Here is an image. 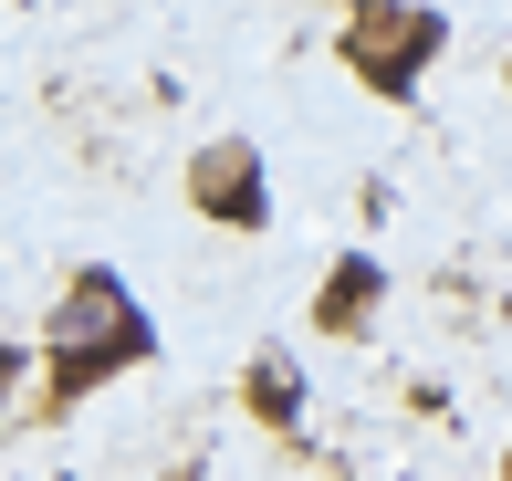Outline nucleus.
Segmentation results:
<instances>
[{"label":"nucleus","mask_w":512,"mask_h":481,"mask_svg":"<svg viewBox=\"0 0 512 481\" xmlns=\"http://www.w3.org/2000/svg\"><path fill=\"white\" fill-rule=\"evenodd\" d=\"M147 314H136V293L115 283V272H74V283L53 293V314H42V356H53V408L95 398L105 377H126V366H147Z\"/></svg>","instance_id":"nucleus-1"},{"label":"nucleus","mask_w":512,"mask_h":481,"mask_svg":"<svg viewBox=\"0 0 512 481\" xmlns=\"http://www.w3.org/2000/svg\"><path fill=\"white\" fill-rule=\"evenodd\" d=\"M11 387H21V346H0V398H11Z\"/></svg>","instance_id":"nucleus-6"},{"label":"nucleus","mask_w":512,"mask_h":481,"mask_svg":"<svg viewBox=\"0 0 512 481\" xmlns=\"http://www.w3.org/2000/svg\"><path fill=\"white\" fill-rule=\"evenodd\" d=\"M335 53H345V74H356L366 95L408 105L418 74L450 53V21H439V11H408V0H356V11H345V32H335Z\"/></svg>","instance_id":"nucleus-2"},{"label":"nucleus","mask_w":512,"mask_h":481,"mask_svg":"<svg viewBox=\"0 0 512 481\" xmlns=\"http://www.w3.org/2000/svg\"><path fill=\"white\" fill-rule=\"evenodd\" d=\"M241 398H251V419H262V429H304V366H293L283 346H262V356H251V377H241Z\"/></svg>","instance_id":"nucleus-5"},{"label":"nucleus","mask_w":512,"mask_h":481,"mask_svg":"<svg viewBox=\"0 0 512 481\" xmlns=\"http://www.w3.org/2000/svg\"><path fill=\"white\" fill-rule=\"evenodd\" d=\"M377 304H387V262L377 251H345V262L314 283V335H345V346H356V335L377 325Z\"/></svg>","instance_id":"nucleus-4"},{"label":"nucleus","mask_w":512,"mask_h":481,"mask_svg":"<svg viewBox=\"0 0 512 481\" xmlns=\"http://www.w3.org/2000/svg\"><path fill=\"white\" fill-rule=\"evenodd\" d=\"M189 210L220 220V231H262L272 220V168L251 136H209V147L189 157Z\"/></svg>","instance_id":"nucleus-3"},{"label":"nucleus","mask_w":512,"mask_h":481,"mask_svg":"<svg viewBox=\"0 0 512 481\" xmlns=\"http://www.w3.org/2000/svg\"><path fill=\"white\" fill-rule=\"evenodd\" d=\"M502 481H512V461H502Z\"/></svg>","instance_id":"nucleus-7"}]
</instances>
